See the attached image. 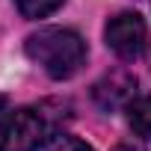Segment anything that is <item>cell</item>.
<instances>
[{"instance_id": "cell-1", "label": "cell", "mask_w": 151, "mask_h": 151, "mask_svg": "<svg viewBox=\"0 0 151 151\" xmlns=\"http://www.w3.org/2000/svg\"><path fill=\"white\" fill-rule=\"evenodd\" d=\"M68 119V104L42 101L33 107H21L0 122V151H36L45 145L56 127Z\"/></svg>"}, {"instance_id": "cell-2", "label": "cell", "mask_w": 151, "mask_h": 151, "mask_svg": "<svg viewBox=\"0 0 151 151\" xmlns=\"http://www.w3.org/2000/svg\"><path fill=\"white\" fill-rule=\"evenodd\" d=\"M24 50L53 80L74 77L86 62V42L74 30H65V27H45V30L27 36Z\"/></svg>"}, {"instance_id": "cell-3", "label": "cell", "mask_w": 151, "mask_h": 151, "mask_svg": "<svg viewBox=\"0 0 151 151\" xmlns=\"http://www.w3.org/2000/svg\"><path fill=\"white\" fill-rule=\"evenodd\" d=\"M104 39H107V47L122 59H139L148 47V30L136 12H122V15L110 18Z\"/></svg>"}, {"instance_id": "cell-4", "label": "cell", "mask_w": 151, "mask_h": 151, "mask_svg": "<svg viewBox=\"0 0 151 151\" xmlns=\"http://www.w3.org/2000/svg\"><path fill=\"white\" fill-rule=\"evenodd\" d=\"M92 98L98 101L101 110H127L130 101L136 98V77L130 71L124 68H116L110 74H104V77L92 86Z\"/></svg>"}, {"instance_id": "cell-5", "label": "cell", "mask_w": 151, "mask_h": 151, "mask_svg": "<svg viewBox=\"0 0 151 151\" xmlns=\"http://www.w3.org/2000/svg\"><path fill=\"white\" fill-rule=\"evenodd\" d=\"M127 122H130V127H133L142 139H151V95L130 101V107H127Z\"/></svg>"}, {"instance_id": "cell-6", "label": "cell", "mask_w": 151, "mask_h": 151, "mask_svg": "<svg viewBox=\"0 0 151 151\" xmlns=\"http://www.w3.org/2000/svg\"><path fill=\"white\" fill-rule=\"evenodd\" d=\"M15 6L24 18H45L62 6V0H15Z\"/></svg>"}, {"instance_id": "cell-7", "label": "cell", "mask_w": 151, "mask_h": 151, "mask_svg": "<svg viewBox=\"0 0 151 151\" xmlns=\"http://www.w3.org/2000/svg\"><path fill=\"white\" fill-rule=\"evenodd\" d=\"M50 151H92L83 139H77V136H68V133H62V136H56V142L50 145Z\"/></svg>"}, {"instance_id": "cell-8", "label": "cell", "mask_w": 151, "mask_h": 151, "mask_svg": "<svg viewBox=\"0 0 151 151\" xmlns=\"http://www.w3.org/2000/svg\"><path fill=\"white\" fill-rule=\"evenodd\" d=\"M113 151H145V148H142L139 142H119Z\"/></svg>"}, {"instance_id": "cell-9", "label": "cell", "mask_w": 151, "mask_h": 151, "mask_svg": "<svg viewBox=\"0 0 151 151\" xmlns=\"http://www.w3.org/2000/svg\"><path fill=\"white\" fill-rule=\"evenodd\" d=\"M6 113H9V98H6V95H0V122L6 119Z\"/></svg>"}]
</instances>
